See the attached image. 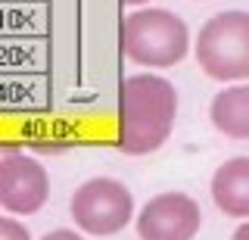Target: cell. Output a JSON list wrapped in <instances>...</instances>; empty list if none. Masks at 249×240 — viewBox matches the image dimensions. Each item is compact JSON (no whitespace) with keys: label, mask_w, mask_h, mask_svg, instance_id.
<instances>
[{"label":"cell","mask_w":249,"mask_h":240,"mask_svg":"<svg viewBox=\"0 0 249 240\" xmlns=\"http://www.w3.org/2000/svg\"><path fill=\"white\" fill-rule=\"evenodd\" d=\"M178 119V91L162 75H128L119 91V131L115 144L128 156L156 153L171 137Z\"/></svg>","instance_id":"cell-1"},{"label":"cell","mask_w":249,"mask_h":240,"mask_svg":"<svg viewBox=\"0 0 249 240\" xmlns=\"http://www.w3.org/2000/svg\"><path fill=\"white\" fill-rule=\"evenodd\" d=\"M190 50V28L181 16L159 6L128 13L122 22V53L137 66L168 69L184 63Z\"/></svg>","instance_id":"cell-2"},{"label":"cell","mask_w":249,"mask_h":240,"mask_svg":"<svg viewBox=\"0 0 249 240\" xmlns=\"http://www.w3.org/2000/svg\"><path fill=\"white\" fill-rule=\"evenodd\" d=\"M196 63L215 81L249 78V13H215L196 37Z\"/></svg>","instance_id":"cell-3"},{"label":"cell","mask_w":249,"mask_h":240,"mask_svg":"<svg viewBox=\"0 0 249 240\" xmlns=\"http://www.w3.org/2000/svg\"><path fill=\"white\" fill-rule=\"evenodd\" d=\"M72 222L81 234L90 237H112L137 222L134 193L115 178H90L72 193L69 203Z\"/></svg>","instance_id":"cell-4"},{"label":"cell","mask_w":249,"mask_h":240,"mask_svg":"<svg viewBox=\"0 0 249 240\" xmlns=\"http://www.w3.org/2000/svg\"><path fill=\"white\" fill-rule=\"evenodd\" d=\"M134 224L140 240H193L202 228V209L190 193L165 190L146 200Z\"/></svg>","instance_id":"cell-5"},{"label":"cell","mask_w":249,"mask_h":240,"mask_svg":"<svg viewBox=\"0 0 249 240\" xmlns=\"http://www.w3.org/2000/svg\"><path fill=\"white\" fill-rule=\"evenodd\" d=\"M50 200V175L37 159L3 150L0 159V206L10 215H35Z\"/></svg>","instance_id":"cell-6"},{"label":"cell","mask_w":249,"mask_h":240,"mask_svg":"<svg viewBox=\"0 0 249 240\" xmlns=\"http://www.w3.org/2000/svg\"><path fill=\"white\" fill-rule=\"evenodd\" d=\"M212 200L231 219H249V156H233L215 168Z\"/></svg>","instance_id":"cell-7"},{"label":"cell","mask_w":249,"mask_h":240,"mask_svg":"<svg viewBox=\"0 0 249 240\" xmlns=\"http://www.w3.org/2000/svg\"><path fill=\"white\" fill-rule=\"evenodd\" d=\"M215 131L233 141H246L249 137V84H233L221 88L209 106Z\"/></svg>","instance_id":"cell-8"},{"label":"cell","mask_w":249,"mask_h":240,"mask_svg":"<svg viewBox=\"0 0 249 240\" xmlns=\"http://www.w3.org/2000/svg\"><path fill=\"white\" fill-rule=\"evenodd\" d=\"M0 240H31V231L13 215H3L0 219Z\"/></svg>","instance_id":"cell-9"},{"label":"cell","mask_w":249,"mask_h":240,"mask_svg":"<svg viewBox=\"0 0 249 240\" xmlns=\"http://www.w3.org/2000/svg\"><path fill=\"white\" fill-rule=\"evenodd\" d=\"M41 240H84V237H81V231H72V228H56V231H50V234H44Z\"/></svg>","instance_id":"cell-10"},{"label":"cell","mask_w":249,"mask_h":240,"mask_svg":"<svg viewBox=\"0 0 249 240\" xmlns=\"http://www.w3.org/2000/svg\"><path fill=\"white\" fill-rule=\"evenodd\" d=\"M231 240H249V219H246L243 224H240L237 231H233V234H231Z\"/></svg>","instance_id":"cell-11"},{"label":"cell","mask_w":249,"mask_h":240,"mask_svg":"<svg viewBox=\"0 0 249 240\" xmlns=\"http://www.w3.org/2000/svg\"><path fill=\"white\" fill-rule=\"evenodd\" d=\"M122 3H128V6H140V3H146V0H122Z\"/></svg>","instance_id":"cell-12"}]
</instances>
